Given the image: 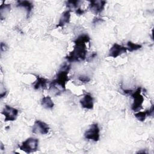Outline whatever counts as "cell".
<instances>
[{
	"mask_svg": "<svg viewBox=\"0 0 154 154\" xmlns=\"http://www.w3.org/2000/svg\"><path fill=\"white\" fill-rule=\"evenodd\" d=\"M127 51L126 47L120 45L118 43H114L109 50L108 56L112 58H117L123 54L126 53Z\"/></svg>",
	"mask_w": 154,
	"mask_h": 154,
	"instance_id": "ba28073f",
	"label": "cell"
},
{
	"mask_svg": "<svg viewBox=\"0 0 154 154\" xmlns=\"http://www.w3.org/2000/svg\"><path fill=\"white\" fill-rule=\"evenodd\" d=\"M102 20V19H100V18H96V19H94L93 23H97L98 22H101Z\"/></svg>",
	"mask_w": 154,
	"mask_h": 154,
	"instance_id": "603a6c76",
	"label": "cell"
},
{
	"mask_svg": "<svg viewBox=\"0 0 154 154\" xmlns=\"http://www.w3.org/2000/svg\"><path fill=\"white\" fill-rule=\"evenodd\" d=\"M142 48V45L140 44H137L133 43L131 41H128L127 42V51H129V52H133L135 51H137L138 49H140Z\"/></svg>",
	"mask_w": 154,
	"mask_h": 154,
	"instance_id": "ac0fdd59",
	"label": "cell"
},
{
	"mask_svg": "<svg viewBox=\"0 0 154 154\" xmlns=\"http://www.w3.org/2000/svg\"><path fill=\"white\" fill-rule=\"evenodd\" d=\"M70 16H71L70 10H66L64 11L61 15V17L59 19V22L57 25L56 28L63 27L65 25L69 23L70 20Z\"/></svg>",
	"mask_w": 154,
	"mask_h": 154,
	"instance_id": "8fae6325",
	"label": "cell"
},
{
	"mask_svg": "<svg viewBox=\"0 0 154 154\" xmlns=\"http://www.w3.org/2000/svg\"><path fill=\"white\" fill-rule=\"evenodd\" d=\"M38 146V140L36 138L29 137L22 142L19 149L25 153H29L37 150Z\"/></svg>",
	"mask_w": 154,
	"mask_h": 154,
	"instance_id": "277c9868",
	"label": "cell"
},
{
	"mask_svg": "<svg viewBox=\"0 0 154 154\" xmlns=\"http://www.w3.org/2000/svg\"><path fill=\"white\" fill-rule=\"evenodd\" d=\"M79 102L82 107L85 109H92L93 108L94 98L89 93L85 94Z\"/></svg>",
	"mask_w": 154,
	"mask_h": 154,
	"instance_id": "30bf717a",
	"label": "cell"
},
{
	"mask_svg": "<svg viewBox=\"0 0 154 154\" xmlns=\"http://www.w3.org/2000/svg\"><path fill=\"white\" fill-rule=\"evenodd\" d=\"M76 12V14H78V15H82V14H84V13H85V11L82 9H81L80 7H79L78 8H77L75 11Z\"/></svg>",
	"mask_w": 154,
	"mask_h": 154,
	"instance_id": "44dd1931",
	"label": "cell"
},
{
	"mask_svg": "<svg viewBox=\"0 0 154 154\" xmlns=\"http://www.w3.org/2000/svg\"><path fill=\"white\" fill-rule=\"evenodd\" d=\"M78 79L82 82H84V83H87L88 82L90 81V78L87 76H85V75H79L78 76Z\"/></svg>",
	"mask_w": 154,
	"mask_h": 154,
	"instance_id": "ffe728a7",
	"label": "cell"
},
{
	"mask_svg": "<svg viewBox=\"0 0 154 154\" xmlns=\"http://www.w3.org/2000/svg\"><path fill=\"white\" fill-rule=\"evenodd\" d=\"M18 113H19L18 109L8 105H5L2 111V114L5 117V119H4L5 122L14 121L17 117Z\"/></svg>",
	"mask_w": 154,
	"mask_h": 154,
	"instance_id": "8992f818",
	"label": "cell"
},
{
	"mask_svg": "<svg viewBox=\"0 0 154 154\" xmlns=\"http://www.w3.org/2000/svg\"><path fill=\"white\" fill-rule=\"evenodd\" d=\"M7 49V45L4 43L1 42V51L2 52H3V51H5Z\"/></svg>",
	"mask_w": 154,
	"mask_h": 154,
	"instance_id": "7402d4cb",
	"label": "cell"
},
{
	"mask_svg": "<svg viewBox=\"0 0 154 154\" xmlns=\"http://www.w3.org/2000/svg\"><path fill=\"white\" fill-rule=\"evenodd\" d=\"M131 97L133 98V103L131 105V109L134 111H138L143 108L144 97L141 94V88L138 87L135 90H133L131 93Z\"/></svg>",
	"mask_w": 154,
	"mask_h": 154,
	"instance_id": "3957f363",
	"label": "cell"
},
{
	"mask_svg": "<svg viewBox=\"0 0 154 154\" xmlns=\"http://www.w3.org/2000/svg\"><path fill=\"white\" fill-rule=\"evenodd\" d=\"M70 69V63H64L58 71L55 79L49 83V90L54 95H60L66 90V85L69 81L68 73Z\"/></svg>",
	"mask_w": 154,
	"mask_h": 154,
	"instance_id": "6da1fadb",
	"label": "cell"
},
{
	"mask_svg": "<svg viewBox=\"0 0 154 154\" xmlns=\"http://www.w3.org/2000/svg\"><path fill=\"white\" fill-rule=\"evenodd\" d=\"M42 105L46 109H52L54 106V103L52 101L51 97L49 96H44L41 100Z\"/></svg>",
	"mask_w": 154,
	"mask_h": 154,
	"instance_id": "9a60e30c",
	"label": "cell"
},
{
	"mask_svg": "<svg viewBox=\"0 0 154 154\" xmlns=\"http://www.w3.org/2000/svg\"><path fill=\"white\" fill-rule=\"evenodd\" d=\"M87 53L86 45H75L73 50L66 57V59L69 63L84 61L87 58Z\"/></svg>",
	"mask_w": 154,
	"mask_h": 154,
	"instance_id": "7a4b0ae2",
	"label": "cell"
},
{
	"mask_svg": "<svg viewBox=\"0 0 154 154\" xmlns=\"http://www.w3.org/2000/svg\"><path fill=\"white\" fill-rule=\"evenodd\" d=\"M11 10V4H2L0 7V14L1 19L2 20L5 18V15H7Z\"/></svg>",
	"mask_w": 154,
	"mask_h": 154,
	"instance_id": "2e32d148",
	"label": "cell"
},
{
	"mask_svg": "<svg viewBox=\"0 0 154 154\" xmlns=\"http://www.w3.org/2000/svg\"><path fill=\"white\" fill-rule=\"evenodd\" d=\"M48 82V80L40 76H36V81H35L33 87L35 90L38 89H45L47 87V84Z\"/></svg>",
	"mask_w": 154,
	"mask_h": 154,
	"instance_id": "4fadbf2b",
	"label": "cell"
},
{
	"mask_svg": "<svg viewBox=\"0 0 154 154\" xmlns=\"http://www.w3.org/2000/svg\"><path fill=\"white\" fill-rule=\"evenodd\" d=\"M80 2H81L80 1L70 0V1H66V7L69 9L76 10L77 8H78L79 7V5Z\"/></svg>",
	"mask_w": 154,
	"mask_h": 154,
	"instance_id": "e0dca14e",
	"label": "cell"
},
{
	"mask_svg": "<svg viewBox=\"0 0 154 154\" xmlns=\"http://www.w3.org/2000/svg\"><path fill=\"white\" fill-rule=\"evenodd\" d=\"M49 131V125L44 122L41 120H35L32 128V132L34 134H38L42 135H45L48 133Z\"/></svg>",
	"mask_w": 154,
	"mask_h": 154,
	"instance_id": "52a82bcc",
	"label": "cell"
},
{
	"mask_svg": "<svg viewBox=\"0 0 154 154\" xmlns=\"http://www.w3.org/2000/svg\"><path fill=\"white\" fill-rule=\"evenodd\" d=\"M135 117L140 122H144L147 116H148V111L146 109L144 111H138L134 114Z\"/></svg>",
	"mask_w": 154,
	"mask_h": 154,
	"instance_id": "d6986e66",
	"label": "cell"
},
{
	"mask_svg": "<svg viewBox=\"0 0 154 154\" xmlns=\"http://www.w3.org/2000/svg\"><path fill=\"white\" fill-rule=\"evenodd\" d=\"M106 3L105 1H90L89 8L94 14H97L103 10Z\"/></svg>",
	"mask_w": 154,
	"mask_h": 154,
	"instance_id": "9c48e42d",
	"label": "cell"
},
{
	"mask_svg": "<svg viewBox=\"0 0 154 154\" xmlns=\"http://www.w3.org/2000/svg\"><path fill=\"white\" fill-rule=\"evenodd\" d=\"M16 7H22L25 8L26 11V17L28 18L30 13L33 8V4L31 1H17L16 4Z\"/></svg>",
	"mask_w": 154,
	"mask_h": 154,
	"instance_id": "7c38bea8",
	"label": "cell"
},
{
	"mask_svg": "<svg viewBox=\"0 0 154 154\" xmlns=\"http://www.w3.org/2000/svg\"><path fill=\"white\" fill-rule=\"evenodd\" d=\"M90 40V37L87 33H83L80 34L75 40V45H86V43H88Z\"/></svg>",
	"mask_w": 154,
	"mask_h": 154,
	"instance_id": "5bb4252c",
	"label": "cell"
},
{
	"mask_svg": "<svg viewBox=\"0 0 154 154\" xmlns=\"http://www.w3.org/2000/svg\"><path fill=\"white\" fill-rule=\"evenodd\" d=\"M84 137L86 139L97 142L100 138V129L97 123H93L85 132Z\"/></svg>",
	"mask_w": 154,
	"mask_h": 154,
	"instance_id": "5b68a950",
	"label": "cell"
}]
</instances>
